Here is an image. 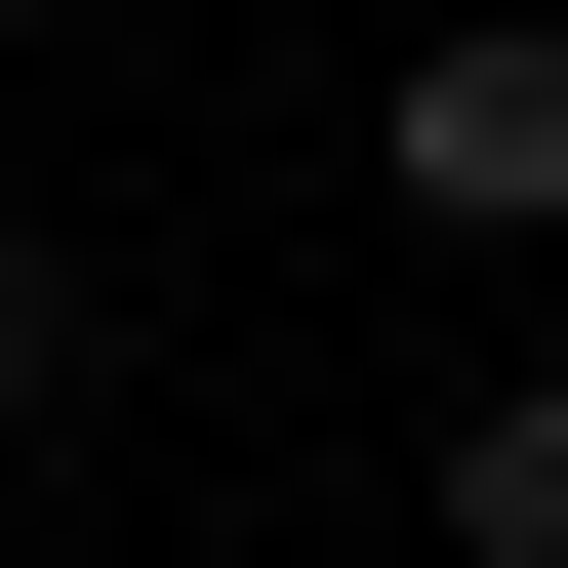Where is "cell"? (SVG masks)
Returning <instances> with one entry per match:
<instances>
[{"instance_id":"3957f363","label":"cell","mask_w":568,"mask_h":568,"mask_svg":"<svg viewBox=\"0 0 568 568\" xmlns=\"http://www.w3.org/2000/svg\"><path fill=\"white\" fill-rule=\"evenodd\" d=\"M82 366H122V325H82L41 244H0V447H82Z\"/></svg>"},{"instance_id":"277c9868","label":"cell","mask_w":568,"mask_h":568,"mask_svg":"<svg viewBox=\"0 0 568 568\" xmlns=\"http://www.w3.org/2000/svg\"><path fill=\"white\" fill-rule=\"evenodd\" d=\"M0 41H41V0H0Z\"/></svg>"},{"instance_id":"6da1fadb","label":"cell","mask_w":568,"mask_h":568,"mask_svg":"<svg viewBox=\"0 0 568 568\" xmlns=\"http://www.w3.org/2000/svg\"><path fill=\"white\" fill-rule=\"evenodd\" d=\"M366 203L406 244H568V0H447V41H406L366 82Z\"/></svg>"},{"instance_id":"7a4b0ae2","label":"cell","mask_w":568,"mask_h":568,"mask_svg":"<svg viewBox=\"0 0 568 568\" xmlns=\"http://www.w3.org/2000/svg\"><path fill=\"white\" fill-rule=\"evenodd\" d=\"M447 568H568V366H487V406H447Z\"/></svg>"}]
</instances>
